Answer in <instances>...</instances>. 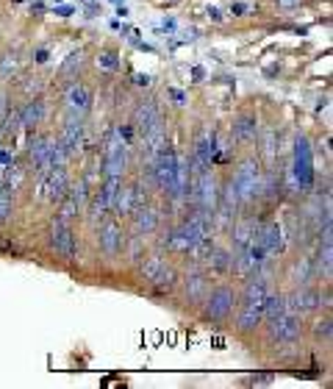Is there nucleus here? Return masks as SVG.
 I'll return each instance as SVG.
<instances>
[{"mask_svg": "<svg viewBox=\"0 0 333 389\" xmlns=\"http://www.w3.org/2000/svg\"><path fill=\"white\" fill-rule=\"evenodd\" d=\"M108 212H111V198H108L103 189H97V192H95V198H92V209H89V214H92V220H106Z\"/></svg>", "mask_w": 333, "mask_h": 389, "instance_id": "obj_20", "label": "nucleus"}, {"mask_svg": "<svg viewBox=\"0 0 333 389\" xmlns=\"http://www.w3.org/2000/svg\"><path fill=\"white\" fill-rule=\"evenodd\" d=\"M231 184H233V189H236L239 203L255 201L258 192H261V170H258V162H255V159L242 162V167L236 170V175H233Z\"/></svg>", "mask_w": 333, "mask_h": 389, "instance_id": "obj_1", "label": "nucleus"}, {"mask_svg": "<svg viewBox=\"0 0 333 389\" xmlns=\"http://www.w3.org/2000/svg\"><path fill=\"white\" fill-rule=\"evenodd\" d=\"M253 236H255V220H242V223H236V225H233V236H231L236 253L244 250V247L253 242Z\"/></svg>", "mask_w": 333, "mask_h": 389, "instance_id": "obj_17", "label": "nucleus"}, {"mask_svg": "<svg viewBox=\"0 0 333 389\" xmlns=\"http://www.w3.org/2000/svg\"><path fill=\"white\" fill-rule=\"evenodd\" d=\"M233 137L239 140V142H253L255 140V134H258V120H255V114H239L236 120H233Z\"/></svg>", "mask_w": 333, "mask_h": 389, "instance_id": "obj_12", "label": "nucleus"}, {"mask_svg": "<svg viewBox=\"0 0 333 389\" xmlns=\"http://www.w3.org/2000/svg\"><path fill=\"white\" fill-rule=\"evenodd\" d=\"M100 64H103L106 70H117V67H119V61H117V53H103V56H100Z\"/></svg>", "mask_w": 333, "mask_h": 389, "instance_id": "obj_25", "label": "nucleus"}, {"mask_svg": "<svg viewBox=\"0 0 333 389\" xmlns=\"http://www.w3.org/2000/svg\"><path fill=\"white\" fill-rule=\"evenodd\" d=\"M161 267H164V258H161V256H148L145 265H142V278H145V281H153Z\"/></svg>", "mask_w": 333, "mask_h": 389, "instance_id": "obj_23", "label": "nucleus"}, {"mask_svg": "<svg viewBox=\"0 0 333 389\" xmlns=\"http://www.w3.org/2000/svg\"><path fill=\"white\" fill-rule=\"evenodd\" d=\"M0 70H3V76H9V73H14L17 70V53H12V56H6V61L0 64Z\"/></svg>", "mask_w": 333, "mask_h": 389, "instance_id": "obj_26", "label": "nucleus"}, {"mask_svg": "<svg viewBox=\"0 0 333 389\" xmlns=\"http://www.w3.org/2000/svg\"><path fill=\"white\" fill-rule=\"evenodd\" d=\"M47 236H50V247H53L58 256H64V258H76V234L70 231L67 220L56 217V220L50 223Z\"/></svg>", "mask_w": 333, "mask_h": 389, "instance_id": "obj_5", "label": "nucleus"}, {"mask_svg": "<svg viewBox=\"0 0 333 389\" xmlns=\"http://www.w3.org/2000/svg\"><path fill=\"white\" fill-rule=\"evenodd\" d=\"M333 247H330V223L325 225V234H322V245H319V256H317V273L330 281V267H333Z\"/></svg>", "mask_w": 333, "mask_h": 389, "instance_id": "obj_13", "label": "nucleus"}, {"mask_svg": "<svg viewBox=\"0 0 333 389\" xmlns=\"http://www.w3.org/2000/svg\"><path fill=\"white\" fill-rule=\"evenodd\" d=\"M56 14H58V17H70L73 9H70V6H61V9H56Z\"/></svg>", "mask_w": 333, "mask_h": 389, "instance_id": "obj_31", "label": "nucleus"}, {"mask_svg": "<svg viewBox=\"0 0 333 389\" xmlns=\"http://www.w3.org/2000/svg\"><path fill=\"white\" fill-rule=\"evenodd\" d=\"M250 12V3H233L231 6V14H236V17H242V14H247Z\"/></svg>", "mask_w": 333, "mask_h": 389, "instance_id": "obj_28", "label": "nucleus"}, {"mask_svg": "<svg viewBox=\"0 0 333 389\" xmlns=\"http://www.w3.org/2000/svg\"><path fill=\"white\" fill-rule=\"evenodd\" d=\"M297 178L303 186L311 184V153H308V145L303 137L297 140Z\"/></svg>", "mask_w": 333, "mask_h": 389, "instance_id": "obj_16", "label": "nucleus"}, {"mask_svg": "<svg viewBox=\"0 0 333 389\" xmlns=\"http://www.w3.org/2000/svg\"><path fill=\"white\" fill-rule=\"evenodd\" d=\"M156 225H159V214L153 212V209H137L133 212V228H137V234L139 236H148V234H153L156 231Z\"/></svg>", "mask_w": 333, "mask_h": 389, "instance_id": "obj_15", "label": "nucleus"}, {"mask_svg": "<svg viewBox=\"0 0 333 389\" xmlns=\"http://www.w3.org/2000/svg\"><path fill=\"white\" fill-rule=\"evenodd\" d=\"M217 181L209 170H200V178H197V203L203 212H217Z\"/></svg>", "mask_w": 333, "mask_h": 389, "instance_id": "obj_6", "label": "nucleus"}, {"mask_svg": "<svg viewBox=\"0 0 333 389\" xmlns=\"http://www.w3.org/2000/svg\"><path fill=\"white\" fill-rule=\"evenodd\" d=\"M322 306V295L317 292V289H311V287H300L295 295H289L286 298V309L289 311H297V314H306V311H314V309H319Z\"/></svg>", "mask_w": 333, "mask_h": 389, "instance_id": "obj_7", "label": "nucleus"}, {"mask_svg": "<svg viewBox=\"0 0 333 389\" xmlns=\"http://www.w3.org/2000/svg\"><path fill=\"white\" fill-rule=\"evenodd\" d=\"M133 78H137L139 87H148V84H150V76H133Z\"/></svg>", "mask_w": 333, "mask_h": 389, "instance_id": "obj_32", "label": "nucleus"}, {"mask_svg": "<svg viewBox=\"0 0 333 389\" xmlns=\"http://www.w3.org/2000/svg\"><path fill=\"white\" fill-rule=\"evenodd\" d=\"M36 189H39L42 198L58 203L64 194H67V189H70V184H67V173H64V167H50L47 173H42Z\"/></svg>", "mask_w": 333, "mask_h": 389, "instance_id": "obj_4", "label": "nucleus"}, {"mask_svg": "<svg viewBox=\"0 0 333 389\" xmlns=\"http://www.w3.org/2000/svg\"><path fill=\"white\" fill-rule=\"evenodd\" d=\"M42 117H45V103H42V100H28L25 109H20V122H23L25 128L39 125Z\"/></svg>", "mask_w": 333, "mask_h": 389, "instance_id": "obj_19", "label": "nucleus"}, {"mask_svg": "<svg viewBox=\"0 0 333 389\" xmlns=\"http://www.w3.org/2000/svg\"><path fill=\"white\" fill-rule=\"evenodd\" d=\"M100 247L106 256H119L125 250V234L117 223H106L100 228Z\"/></svg>", "mask_w": 333, "mask_h": 389, "instance_id": "obj_8", "label": "nucleus"}, {"mask_svg": "<svg viewBox=\"0 0 333 389\" xmlns=\"http://www.w3.org/2000/svg\"><path fill=\"white\" fill-rule=\"evenodd\" d=\"M284 311H286V298H284V295H270V292H266L264 306H261L264 320H266V322H273V320H278Z\"/></svg>", "mask_w": 333, "mask_h": 389, "instance_id": "obj_18", "label": "nucleus"}, {"mask_svg": "<svg viewBox=\"0 0 333 389\" xmlns=\"http://www.w3.org/2000/svg\"><path fill=\"white\" fill-rule=\"evenodd\" d=\"M275 3H278L281 9H297V6L303 3V0H275Z\"/></svg>", "mask_w": 333, "mask_h": 389, "instance_id": "obj_29", "label": "nucleus"}, {"mask_svg": "<svg viewBox=\"0 0 333 389\" xmlns=\"http://www.w3.org/2000/svg\"><path fill=\"white\" fill-rule=\"evenodd\" d=\"M273 381V375H253L250 378V384H270Z\"/></svg>", "mask_w": 333, "mask_h": 389, "instance_id": "obj_30", "label": "nucleus"}, {"mask_svg": "<svg viewBox=\"0 0 333 389\" xmlns=\"http://www.w3.org/2000/svg\"><path fill=\"white\" fill-rule=\"evenodd\" d=\"M209 265H211V270H217V273H228V270H233V256H231L228 250H217V247H214V253L209 256Z\"/></svg>", "mask_w": 333, "mask_h": 389, "instance_id": "obj_22", "label": "nucleus"}, {"mask_svg": "<svg viewBox=\"0 0 333 389\" xmlns=\"http://www.w3.org/2000/svg\"><path fill=\"white\" fill-rule=\"evenodd\" d=\"M0 111H3V98H0Z\"/></svg>", "mask_w": 333, "mask_h": 389, "instance_id": "obj_34", "label": "nucleus"}, {"mask_svg": "<svg viewBox=\"0 0 333 389\" xmlns=\"http://www.w3.org/2000/svg\"><path fill=\"white\" fill-rule=\"evenodd\" d=\"M206 295H209V281H206V276L200 273L197 267H192V273L186 276V300L200 303V300H206Z\"/></svg>", "mask_w": 333, "mask_h": 389, "instance_id": "obj_11", "label": "nucleus"}, {"mask_svg": "<svg viewBox=\"0 0 333 389\" xmlns=\"http://www.w3.org/2000/svg\"><path fill=\"white\" fill-rule=\"evenodd\" d=\"M203 303H206V309H203L206 320L222 322V320L231 317V311H233V306H236V292H233L231 287H217V289H211V292L206 295Z\"/></svg>", "mask_w": 333, "mask_h": 389, "instance_id": "obj_2", "label": "nucleus"}, {"mask_svg": "<svg viewBox=\"0 0 333 389\" xmlns=\"http://www.w3.org/2000/svg\"><path fill=\"white\" fill-rule=\"evenodd\" d=\"M300 317H303V314L286 309L278 320H273V322H270L273 340L281 342V345H295V342L300 340V334H303V320H300Z\"/></svg>", "mask_w": 333, "mask_h": 389, "instance_id": "obj_3", "label": "nucleus"}, {"mask_svg": "<svg viewBox=\"0 0 333 389\" xmlns=\"http://www.w3.org/2000/svg\"><path fill=\"white\" fill-rule=\"evenodd\" d=\"M76 67H81V53H73V56H70V61H67L64 67H61V73H73Z\"/></svg>", "mask_w": 333, "mask_h": 389, "instance_id": "obj_27", "label": "nucleus"}, {"mask_svg": "<svg viewBox=\"0 0 333 389\" xmlns=\"http://www.w3.org/2000/svg\"><path fill=\"white\" fill-rule=\"evenodd\" d=\"M330 334H333V322H330V317L314 322V337H317L319 342H330Z\"/></svg>", "mask_w": 333, "mask_h": 389, "instance_id": "obj_24", "label": "nucleus"}, {"mask_svg": "<svg viewBox=\"0 0 333 389\" xmlns=\"http://www.w3.org/2000/svg\"><path fill=\"white\" fill-rule=\"evenodd\" d=\"M175 281H178V273H175L172 267H167V265H164V267L159 270V276H156L150 284L156 287V292H159V295H164V292H172Z\"/></svg>", "mask_w": 333, "mask_h": 389, "instance_id": "obj_21", "label": "nucleus"}, {"mask_svg": "<svg viewBox=\"0 0 333 389\" xmlns=\"http://www.w3.org/2000/svg\"><path fill=\"white\" fill-rule=\"evenodd\" d=\"M64 100H67V109H70V114H78V117H84V114L89 111L92 95H89V89H87L84 84H73L70 89H67Z\"/></svg>", "mask_w": 333, "mask_h": 389, "instance_id": "obj_10", "label": "nucleus"}, {"mask_svg": "<svg viewBox=\"0 0 333 389\" xmlns=\"http://www.w3.org/2000/svg\"><path fill=\"white\" fill-rule=\"evenodd\" d=\"M261 320H264V314H261L258 303H242L239 306V320H236L239 331H255L261 326Z\"/></svg>", "mask_w": 333, "mask_h": 389, "instance_id": "obj_14", "label": "nucleus"}, {"mask_svg": "<svg viewBox=\"0 0 333 389\" xmlns=\"http://www.w3.org/2000/svg\"><path fill=\"white\" fill-rule=\"evenodd\" d=\"M36 61L45 64V61H47V50H39V53H36Z\"/></svg>", "mask_w": 333, "mask_h": 389, "instance_id": "obj_33", "label": "nucleus"}, {"mask_svg": "<svg viewBox=\"0 0 333 389\" xmlns=\"http://www.w3.org/2000/svg\"><path fill=\"white\" fill-rule=\"evenodd\" d=\"M61 145L67 148V153L81 151V145H84V122H81V117H78V114H70V117H67Z\"/></svg>", "mask_w": 333, "mask_h": 389, "instance_id": "obj_9", "label": "nucleus"}]
</instances>
